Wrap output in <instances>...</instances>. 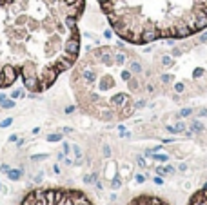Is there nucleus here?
<instances>
[{
	"label": "nucleus",
	"mask_w": 207,
	"mask_h": 205,
	"mask_svg": "<svg viewBox=\"0 0 207 205\" xmlns=\"http://www.w3.org/2000/svg\"><path fill=\"white\" fill-rule=\"evenodd\" d=\"M85 0H0V89H49L80 55Z\"/></svg>",
	"instance_id": "nucleus-1"
},
{
	"label": "nucleus",
	"mask_w": 207,
	"mask_h": 205,
	"mask_svg": "<svg viewBox=\"0 0 207 205\" xmlns=\"http://www.w3.org/2000/svg\"><path fill=\"white\" fill-rule=\"evenodd\" d=\"M76 105L102 122L131 118L154 93L151 69L125 45H100L78 58L71 71Z\"/></svg>",
	"instance_id": "nucleus-2"
},
{
	"label": "nucleus",
	"mask_w": 207,
	"mask_h": 205,
	"mask_svg": "<svg viewBox=\"0 0 207 205\" xmlns=\"http://www.w3.org/2000/svg\"><path fill=\"white\" fill-rule=\"evenodd\" d=\"M114 35L133 45L182 40L207 29V0H98Z\"/></svg>",
	"instance_id": "nucleus-3"
},
{
	"label": "nucleus",
	"mask_w": 207,
	"mask_h": 205,
	"mask_svg": "<svg viewBox=\"0 0 207 205\" xmlns=\"http://www.w3.org/2000/svg\"><path fill=\"white\" fill-rule=\"evenodd\" d=\"M22 205H95L89 196L78 189L42 187L26 194Z\"/></svg>",
	"instance_id": "nucleus-4"
},
{
	"label": "nucleus",
	"mask_w": 207,
	"mask_h": 205,
	"mask_svg": "<svg viewBox=\"0 0 207 205\" xmlns=\"http://www.w3.org/2000/svg\"><path fill=\"white\" fill-rule=\"evenodd\" d=\"M127 205H169L165 200L158 198V196H151V194H142V196H136L133 198Z\"/></svg>",
	"instance_id": "nucleus-5"
},
{
	"label": "nucleus",
	"mask_w": 207,
	"mask_h": 205,
	"mask_svg": "<svg viewBox=\"0 0 207 205\" xmlns=\"http://www.w3.org/2000/svg\"><path fill=\"white\" fill-rule=\"evenodd\" d=\"M187 205H207V185L198 189L191 198H189V203Z\"/></svg>",
	"instance_id": "nucleus-6"
},
{
	"label": "nucleus",
	"mask_w": 207,
	"mask_h": 205,
	"mask_svg": "<svg viewBox=\"0 0 207 205\" xmlns=\"http://www.w3.org/2000/svg\"><path fill=\"white\" fill-rule=\"evenodd\" d=\"M202 75H203V69H196V71H194V76H196V78L202 76Z\"/></svg>",
	"instance_id": "nucleus-7"
},
{
	"label": "nucleus",
	"mask_w": 207,
	"mask_h": 205,
	"mask_svg": "<svg viewBox=\"0 0 207 205\" xmlns=\"http://www.w3.org/2000/svg\"><path fill=\"white\" fill-rule=\"evenodd\" d=\"M202 40H203V42L207 40V33H203V35H202Z\"/></svg>",
	"instance_id": "nucleus-8"
}]
</instances>
